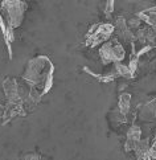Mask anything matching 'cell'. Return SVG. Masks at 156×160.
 <instances>
[{
	"label": "cell",
	"instance_id": "obj_3",
	"mask_svg": "<svg viewBox=\"0 0 156 160\" xmlns=\"http://www.w3.org/2000/svg\"><path fill=\"white\" fill-rule=\"evenodd\" d=\"M114 32L115 29L113 24H98L91 28L88 33V45L95 47L101 42H105Z\"/></svg>",
	"mask_w": 156,
	"mask_h": 160
},
{
	"label": "cell",
	"instance_id": "obj_4",
	"mask_svg": "<svg viewBox=\"0 0 156 160\" xmlns=\"http://www.w3.org/2000/svg\"><path fill=\"white\" fill-rule=\"evenodd\" d=\"M142 139V130L138 126H132L127 134V142H126V151H134L136 144Z\"/></svg>",
	"mask_w": 156,
	"mask_h": 160
},
{
	"label": "cell",
	"instance_id": "obj_5",
	"mask_svg": "<svg viewBox=\"0 0 156 160\" xmlns=\"http://www.w3.org/2000/svg\"><path fill=\"white\" fill-rule=\"evenodd\" d=\"M140 119L146 122L156 121V101H151L146 103L140 110Z\"/></svg>",
	"mask_w": 156,
	"mask_h": 160
},
{
	"label": "cell",
	"instance_id": "obj_2",
	"mask_svg": "<svg viewBox=\"0 0 156 160\" xmlns=\"http://www.w3.org/2000/svg\"><path fill=\"white\" fill-rule=\"evenodd\" d=\"M99 56L105 64H110V62L119 64L124 58V49L117 40H113L103 44V47L99 49Z\"/></svg>",
	"mask_w": 156,
	"mask_h": 160
},
{
	"label": "cell",
	"instance_id": "obj_6",
	"mask_svg": "<svg viewBox=\"0 0 156 160\" xmlns=\"http://www.w3.org/2000/svg\"><path fill=\"white\" fill-rule=\"evenodd\" d=\"M130 102H131V95L130 94L124 93V94H122L119 97V110L123 115H126L130 110Z\"/></svg>",
	"mask_w": 156,
	"mask_h": 160
},
{
	"label": "cell",
	"instance_id": "obj_1",
	"mask_svg": "<svg viewBox=\"0 0 156 160\" xmlns=\"http://www.w3.org/2000/svg\"><path fill=\"white\" fill-rule=\"evenodd\" d=\"M24 79L33 89L38 90V94L48 93L53 81V65L48 57L40 56L28 62Z\"/></svg>",
	"mask_w": 156,
	"mask_h": 160
}]
</instances>
